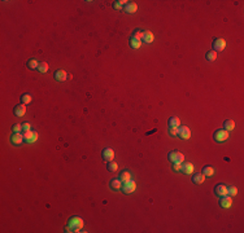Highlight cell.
Segmentation results:
<instances>
[{
	"label": "cell",
	"mask_w": 244,
	"mask_h": 233,
	"mask_svg": "<svg viewBox=\"0 0 244 233\" xmlns=\"http://www.w3.org/2000/svg\"><path fill=\"white\" fill-rule=\"evenodd\" d=\"M83 228V219L79 216H73L69 219V228L65 229V232H81Z\"/></svg>",
	"instance_id": "obj_1"
},
{
	"label": "cell",
	"mask_w": 244,
	"mask_h": 233,
	"mask_svg": "<svg viewBox=\"0 0 244 233\" xmlns=\"http://www.w3.org/2000/svg\"><path fill=\"white\" fill-rule=\"evenodd\" d=\"M168 158H169V161L171 163H183V161H185V155H183L180 152L173 150V152L169 153Z\"/></svg>",
	"instance_id": "obj_2"
},
{
	"label": "cell",
	"mask_w": 244,
	"mask_h": 233,
	"mask_svg": "<svg viewBox=\"0 0 244 233\" xmlns=\"http://www.w3.org/2000/svg\"><path fill=\"white\" fill-rule=\"evenodd\" d=\"M135 189H136V183H135L133 179L122 184V192L126 193V194H130V193L135 192Z\"/></svg>",
	"instance_id": "obj_3"
},
{
	"label": "cell",
	"mask_w": 244,
	"mask_h": 233,
	"mask_svg": "<svg viewBox=\"0 0 244 233\" xmlns=\"http://www.w3.org/2000/svg\"><path fill=\"white\" fill-rule=\"evenodd\" d=\"M229 139V131H226V129H218V131L214 132V140L218 141V143H223Z\"/></svg>",
	"instance_id": "obj_4"
},
{
	"label": "cell",
	"mask_w": 244,
	"mask_h": 233,
	"mask_svg": "<svg viewBox=\"0 0 244 233\" xmlns=\"http://www.w3.org/2000/svg\"><path fill=\"white\" fill-rule=\"evenodd\" d=\"M177 135L180 137V139H183V140H188L191 137V131H190V128L186 127V126L178 127V133Z\"/></svg>",
	"instance_id": "obj_5"
},
{
	"label": "cell",
	"mask_w": 244,
	"mask_h": 233,
	"mask_svg": "<svg viewBox=\"0 0 244 233\" xmlns=\"http://www.w3.org/2000/svg\"><path fill=\"white\" fill-rule=\"evenodd\" d=\"M23 139L26 143H35L38 139V132L37 131H25Z\"/></svg>",
	"instance_id": "obj_6"
},
{
	"label": "cell",
	"mask_w": 244,
	"mask_h": 233,
	"mask_svg": "<svg viewBox=\"0 0 244 233\" xmlns=\"http://www.w3.org/2000/svg\"><path fill=\"white\" fill-rule=\"evenodd\" d=\"M220 206L222 207V209H230V207L232 206V197H230V196H223V197H221Z\"/></svg>",
	"instance_id": "obj_7"
},
{
	"label": "cell",
	"mask_w": 244,
	"mask_h": 233,
	"mask_svg": "<svg viewBox=\"0 0 244 233\" xmlns=\"http://www.w3.org/2000/svg\"><path fill=\"white\" fill-rule=\"evenodd\" d=\"M226 48V41L223 40V39H216L214 41H213V51H216V52H221V51H223Z\"/></svg>",
	"instance_id": "obj_8"
},
{
	"label": "cell",
	"mask_w": 244,
	"mask_h": 233,
	"mask_svg": "<svg viewBox=\"0 0 244 233\" xmlns=\"http://www.w3.org/2000/svg\"><path fill=\"white\" fill-rule=\"evenodd\" d=\"M101 155H103V158L105 159L107 162H112L113 159H114V152H113V149H110V148L104 149L101 152Z\"/></svg>",
	"instance_id": "obj_9"
},
{
	"label": "cell",
	"mask_w": 244,
	"mask_h": 233,
	"mask_svg": "<svg viewBox=\"0 0 244 233\" xmlns=\"http://www.w3.org/2000/svg\"><path fill=\"white\" fill-rule=\"evenodd\" d=\"M194 165L191 162H185V163H182V172L183 174H186V175H191L194 172Z\"/></svg>",
	"instance_id": "obj_10"
},
{
	"label": "cell",
	"mask_w": 244,
	"mask_h": 233,
	"mask_svg": "<svg viewBox=\"0 0 244 233\" xmlns=\"http://www.w3.org/2000/svg\"><path fill=\"white\" fill-rule=\"evenodd\" d=\"M11 141H12L14 145H20V144H22V143L25 141L23 135H21L20 132H14L13 136L11 137Z\"/></svg>",
	"instance_id": "obj_11"
},
{
	"label": "cell",
	"mask_w": 244,
	"mask_h": 233,
	"mask_svg": "<svg viewBox=\"0 0 244 233\" xmlns=\"http://www.w3.org/2000/svg\"><path fill=\"white\" fill-rule=\"evenodd\" d=\"M216 194L218 197H223V196H227V187L223 185V184H218L216 187Z\"/></svg>",
	"instance_id": "obj_12"
},
{
	"label": "cell",
	"mask_w": 244,
	"mask_h": 233,
	"mask_svg": "<svg viewBox=\"0 0 244 233\" xmlns=\"http://www.w3.org/2000/svg\"><path fill=\"white\" fill-rule=\"evenodd\" d=\"M69 78V75L66 74V71H64V70H56V73H55V79L57 80V82H64V80H66Z\"/></svg>",
	"instance_id": "obj_13"
},
{
	"label": "cell",
	"mask_w": 244,
	"mask_h": 233,
	"mask_svg": "<svg viewBox=\"0 0 244 233\" xmlns=\"http://www.w3.org/2000/svg\"><path fill=\"white\" fill-rule=\"evenodd\" d=\"M25 113H26V106H25V104H21V105H17V106L14 108V115H16V117L21 118V117H23V115H25Z\"/></svg>",
	"instance_id": "obj_14"
},
{
	"label": "cell",
	"mask_w": 244,
	"mask_h": 233,
	"mask_svg": "<svg viewBox=\"0 0 244 233\" xmlns=\"http://www.w3.org/2000/svg\"><path fill=\"white\" fill-rule=\"evenodd\" d=\"M140 46H142V39H139V38H136L134 35L130 38V47H131V48L138 49V48H140Z\"/></svg>",
	"instance_id": "obj_15"
},
{
	"label": "cell",
	"mask_w": 244,
	"mask_h": 233,
	"mask_svg": "<svg viewBox=\"0 0 244 233\" xmlns=\"http://www.w3.org/2000/svg\"><path fill=\"white\" fill-rule=\"evenodd\" d=\"M168 124H169V128H178L180 126V120L178 117H170L168 120Z\"/></svg>",
	"instance_id": "obj_16"
},
{
	"label": "cell",
	"mask_w": 244,
	"mask_h": 233,
	"mask_svg": "<svg viewBox=\"0 0 244 233\" xmlns=\"http://www.w3.org/2000/svg\"><path fill=\"white\" fill-rule=\"evenodd\" d=\"M124 9H125L126 13L133 14V13H135V12L138 11V5H136V3H127V4L125 5Z\"/></svg>",
	"instance_id": "obj_17"
},
{
	"label": "cell",
	"mask_w": 244,
	"mask_h": 233,
	"mask_svg": "<svg viewBox=\"0 0 244 233\" xmlns=\"http://www.w3.org/2000/svg\"><path fill=\"white\" fill-rule=\"evenodd\" d=\"M143 41L145 43V44H151V43H153L155 40V36H153V34L151 31H144V35H143Z\"/></svg>",
	"instance_id": "obj_18"
},
{
	"label": "cell",
	"mask_w": 244,
	"mask_h": 233,
	"mask_svg": "<svg viewBox=\"0 0 244 233\" xmlns=\"http://www.w3.org/2000/svg\"><path fill=\"white\" fill-rule=\"evenodd\" d=\"M204 181H205V175L203 174H195L192 177V183L195 184H203Z\"/></svg>",
	"instance_id": "obj_19"
},
{
	"label": "cell",
	"mask_w": 244,
	"mask_h": 233,
	"mask_svg": "<svg viewBox=\"0 0 244 233\" xmlns=\"http://www.w3.org/2000/svg\"><path fill=\"white\" fill-rule=\"evenodd\" d=\"M121 187H122V181L119 179H112L110 180V188L112 189L118 191V189H121Z\"/></svg>",
	"instance_id": "obj_20"
},
{
	"label": "cell",
	"mask_w": 244,
	"mask_h": 233,
	"mask_svg": "<svg viewBox=\"0 0 244 233\" xmlns=\"http://www.w3.org/2000/svg\"><path fill=\"white\" fill-rule=\"evenodd\" d=\"M119 180L122 181V184L126 183V181L131 180V174H130L129 171H122V172H121V175H119Z\"/></svg>",
	"instance_id": "obj_21"
},
{
	"label": "cell",
	"mask_w": 244,
	"mask_h": 233,
	"mask_svg": "<svg viewBox=\"0 0 244 233\" xmlns=\"http://www.w3.org/2000/svg\"><path fill=\"white\" fill-rule=\"evenodd\" d=\"M223 127H225L226 131H232V129L235 128V122L231 119H227V120L223 122Z\"/></svg>",
	"instance_id": "obj_22"
},
{
	"label": "cell",
	"mask_w": 244,
	"mask_h": 233,
	"mask_svg": "<svg viewBox=\"0 0 244 233\" xmlns=\"http://www.w3.org/2000/svg\"><path fill=\"white\" fill-rule=\"evenodd\" d=\"M205 57H206V60H208V61L213 62V61H216V60H217V57H218V55H217V52H216V51H209L208 53L205 55Z\"/></svg>",
	"instance_id": "obj_23"
},
{
	"label": "cell",
	"mask_w": 244,
	"mask_h": 233,
	"mask_svg": "<svg viewBox=\"0 0 244 233\" xmlns=\"http://www.w3.org/2000/svg\"><path fill=\"white\" fill-rule=\"evenodd\" d=\"M203 175H205V176H213L214 175V168L212 167V166H205L204 168H203V172H201Z\"/></svg>",
	"instance_id": "obj_24"
},
{
	"label": "cell",
	"mask_w": 244,
	"mask_h": 233,
	"mask_svg": "<svg viewBox=\"0 0 244 233\" xmlns=\"http://www.w3.org/2000/svg\"><path fill=\"white\" fill-rule=\"evenodd\" d=\"M31 100H33V97H31L30 93H25V95H22V96H21V101H22V104H25V105L30 104Z\"/></svg>",
	"instance_id": "obj_25"
},
{
	"label": "cell",
	"mask_w": 244,
	"mask_h": 233,
	"mask_svg": "<svg viewBox=\"0 0 244 233\" xmlns=\"http://www.w3.org/2000/svg\"><path fill=\"white\" fill-rule=\"evenodd\" d=\"M38 70H39V73H42V74H46V73L48 71V64H47V62H39Z\"/></svg>",
	"instance_id": "obj_26"
},
{
	"label": "cell",
	"mask_w": 244,
	"mask_h": 233,
	"mask_svg": "<svg viewBox=\"0 0 244 233\" xmlns=\"http://www.w3.org/2000/svg\"><path fill=\"white\" fill-rule=\"evenodd\" d=\"M38 66H39V62L37 61L35 58H31V60H29V61H28V67L29 69H38Z\"/></svg>",
	"instance_id": "obj_27"
},
{
	"label": "cell",
	"mask_w": 244,
	"mask_h": 233,
	"mask_svg": "<svg viewBox=\"0 0 244 233\" xmlns=\"http://www.w3.org/2000/svg\"><path fill=\"white\" fill-rule=\"evenodd\" d=\"M117 168H118V165L116 162H108V171H110V172H116L117 171Z\"/></svg>",
	"instance_id": "obj_28"
},
{
	"label": "cell",
	"mask_w": 244,
	"mask_h": 233,
	"mask_svg": "<svg viewBox=\"0 0 244 233\" xmlns=\"http://www.w3.org/2000/svg\"><path fill=\"white\" fill-rule=\"evenodd\" d=\"M236 194H238V189L235 188V187H230V188H227V196L234 197V196H236Z\"/></svg>",
	"instance_id": "obj_29"
},
{
	"label": "cell",
	"mask_w": 244,
	"mask_h": 233,
	"mask_svg": "<svg viewBox=\"0 0 244 233\" xmlns=\"http://www.w3.org/2000/svg\"><path fill=\"white\" fill-rule=\"evenodd\" d=\"M143 35H144V31H142V30H136V31L134 32V36H136V38H139V39H142Z\"/></svg>",
	"instance_id": "obj_30"
},
{
	"label": "cell",
	"mask_w": 244,
	"mask_h": 233,
	"mask_svg": "<svg viewBox=\"0 0 244 233\" xmlns=\"http://www.w3.org/2000/svg\"><path fill=\"white\" fill-rule=\"evenodd\" d=\"M173 170L174 171H180L182 170V163H173Z\"/></svg>",
	"instance_id": "obj_31"
},
{
	"label": "cell",
	"mask_w": 244,
	"mask_h": 233,
	"mask_svg": "<svg viewBox=\"0 0 244 233\" xmlns=\"http://www.w3.org/2000/svg\"><path fill=\"white\" fill-rule=\"evenodd\" d=\"M31 124L30 123H28V122H26V123H22V129H23V131H31Z\"/></svg>",
	"instance_id": "obj_32"
},
{
	"label": "cell",
	"mask_w": 244,
	"mask_h": 233,
	"mask_svg": "<svg viewBox=\"0 0 244 233\" xmlns=\"http://www.w3.org/2000/svg\"><path fill=\"white\" fill-rule=\"evenodd\" d=\"M21 129H22V124H14L13 126V131L14 132H21Z\"/></svg>",
	"instance_id": "obj_33"
},
{
	"label": "cell",
	"mask_w": 244,
	"mask_h": 233,
	"mask_svg": "<svg viewBox=\"0 0 244 233\" xmlns=\"http://www.w3.org/2000/svg\"><path fill=\"white\" fill-rule=\"evenodd\" d=\"M169 133H170L171 136H177V133H178V128H169Z\"/></svg>",
	"instance_id": "obj_34"
},
{
	"label": "cell",
	"mask_w": 244,
	"mask_h": 233,
	"mask_svg": "<svg viewBox=\"0 0 244 233\" xmlns=\"http://www.w3.org/2000/svg\"><path fill=\"white\" fill-rule=\"evenodd\" d=\"M113 7H114V9H122V5L119 4V2H114Z\"/></svg>",
	"instance_id": "obj_35"
}]
</instances>
